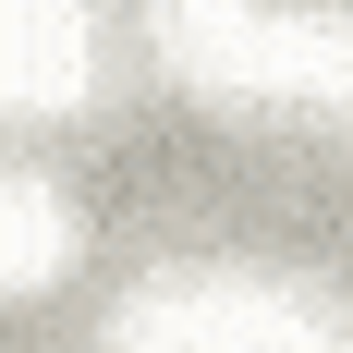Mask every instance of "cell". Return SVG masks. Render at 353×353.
Returning a JSON list of instances; mask_svg holds the SVG:
<instances>
[{
	"label": "cell",
	"instance_id": "obj_1",
	"mask_svg": "<svg viewBox=\"0 0 353 353\" xmlns=\"http://www.w3.org/2000/svg\"><path fill=\"white\" fill-rule=\"evenodd\" d=\"M12 98L25 110L85 98V12L73 0H12Z\"/></svg>",
	"mask_w": 353,
	"mask_h": 353
},
{
	"label": "cell",
	"instance_id": "obj_2",
	"mask_svg": "<svg viewBox=\"0 0 353 353\" xmlns=\"http://www.w3.org/2000/svg\"><path fill=\"white\" fill-rule=\"evenodd\" d=\"M73 244H85V219H73V195H49V183H25L12 195V281H61L73 268Z\"/></svg>",
	"mask_w": 353,
	"mask_h": 353
}]
</instances>
